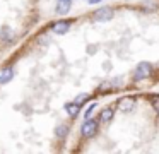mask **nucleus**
Returning a JSON list of instances; mask_svg holds the SVG:
<instances>
[{
	"label": "nucleus",
	"instance_id": "f257e3e1",
	"mask_svg": "<svg viewBox=\"0 0 159 154\" xmlns=\"http://www.w3.org/2000/svg\"><path fill=\"white\" fill-rule=\"evenodd\" d=\"M115 17V10L110 9V7H101V9L94 10L93 19L98 21V22H106V21H111Z\"/></svg>",
	"mask_w": 159,
	"mask_h": 154
},
{
	"label": "nucleus",
	"instance_id": "f03ea898",
	"mask_svg": "<svg viewBox=\"0 0 159 154\" xmlns=\"http://www.w3.org/2000/svg\"><path fill=\"white\" fill-rule=\"evenodd\" d=\"M96 132H98V122L96 120L87 118L86 122L82 123V127H80V133H82V137H86V139L93 137Z\"/></svg>",
	"mask_w": 159,
	"mask_h": 154
},
{
	"label": "nucleus",
	"instance_id": "7ed1b4c3",
	"mask_svg": "<svg viewBox=\"0 0 159 154\" xmlns=\"http://www.w3.org/2000/svg\"><path fill=\"white\" fill-rule=\"evenodd\" d=\"M151 72H152V65L149 63V62H142V63H139L137 68H135L134 79H135V81H142V79L149 77V75H151Z\"/></svg>",
	"mask_w": 159,
	"mask_h": 154
},
{
	"label": "nucleus",
	"instance_id": "20e7f679",
	"mask_svg": "<svg viewBox=\"0 0 159 154\" xmlns=\"http://www.w3.org/2000/svg\"><path fill=\"white\" fill-rule=\"evenodd\" d=\"M70 29V22L69 21H58V22L53 24V33L55 34H65Z\"/></svg>",
	"mask_w": 159,
	"mask_h": 154
},
{
	"label": "nucleus",
	"instance_id": "39448f33",
	"mask_svg": "<svg viewBox=\"0 0 159 154\" xmlns=\"http://www.w3.org/2000/svg\"><path fill=\"white\" fill-rule=\"evenodd\" d=\"M12 77H14V68L12 67H5L0 70V84H7Z\"/></svg>",
	"mask_w": 159,
	"mask_h": 154
},
{
	"label": "nucleus",
	"instance_id": "423d86ee",
	"mask_svg": "<svg viewBox=\"0 0 159 154\" xmlns=\"http://www.w3.org/2000/svg\"><path fill=\"white\" fill-rule=\"evenodd\" d=\"M134 105H135L134 98H123L118 103V110H120V111H130V110L134 108Z\"/></svg>",
	"mask_w": 159,
	"mask_h": 154
},
{
	"label": "nucleus",
	"instance_id": "0eeeda50",
	"mask_svg": "<svg viewBox=\"0 0 159 154\" xmlns=\"http://www.w3.org/2000/svg\"><path fill=\"white\" fill-rule=\"evenodd\" d=\"M65 111L69 113V116L75 118V116L79 115V111H80V105H77L75 101H74V103H67V105H65Z\"/></svg>",
	"mask_w": 159,
	"mask_h": 154
},
{
	"label": "nucleus",
	"instance_id": "6e6552de",
	"mask_svg": "<svg viewBox=\"0 0 159 154\" xmlns=\"http://www.w3.org/2000/svg\"><path fill=\"white\" fill-rule=\"evenodd\" d=\"M70 7H72V3H70V0H58V5H57V14H67L70 10Z\"/></svg>",
	"mask_w": 159,
	"mask_h": 154
},
{
	"label": "nucleus",
	"instance_id": "1a4fd4ad",
	"mask_svg": "<svg viewBox=\"0 0 159 154\" xmlns=\"http://www.w3.org/2000/svg\"><path fill=\"white\" fill-rule=\"evenodd\" d=\"M113 108H103L101 110V113H99V120L103 123H108V122H111V118H113Z\"/></svg>",
	"mask_w": 159,
	"mask_h": 154
},
{
	"label": "nucleus",
	"instance_id": "9d476101",
	"mask_svg": "<svg viewBox=\"0 0 159 154\" xmlns=\"http://www.w3.org/2000/svg\"><path fill=\"white\" fill-rule=\"evenodd\" d=\"M57 137H58V139H63V137L67 135V133H69V127L67 125H58L57 127Z\"/></svg>",
	"mask_w": 159,
	"mask_h": 154
},
{
	"label": "nucleus",
	"instance_id": "9b49d317",
	"mask_svg": "<svg viewBox=\"0 0 159 154\" xmlns=\"http://www.w3.org/2000/svg\"><path fill=\"white\" fill-rule=\"evenodd\" d=\"M89 98H91V96L87 94V92H82V94L75 96V99H74V101H75L77 105H80V106H82V105H84V103H86V101H89Z\"/></svg>",
	"mask_w": 159,
	"mask_h": 154
},
{
	"label": "nucleus",
	"instance_id": "f8f14e48",
	"mask_svg": "<svg viewBox=\"0 0 159 154\" xmlns=\"http://www.w3.org/2000/svg\"><path fill=\"white\" fill-rule=\"evenodd\" d=\"M94 108H96V103H93V105L89 106V108L86 110V118H89L91 115H93V111H94Z\"/></svg>",
	"mask_w": 159,
	"mask_h": 154
},
{
	"label": "nucleus",
	"instance_id": "ddd939ff",
	"mask_svg": "<svg viewBox=\"0 0 159 154\" xmlns=\"http://www.w3.org/2000/svg\"><path fill=\"white\" fill-rule=\"evenodd\" d=\"M152 106L159 111V96H152Z\"/></svg>",
	"mask_w": 159,
	"mask_h": 154
},
{
	"label": "nucleus",
	"instance_id": "4468645a",
	"mask_svg": "<svg viewBox=\"0 0 159 154\" xmlns=\"http://www.w3.org/2000/svg\"><path fill=\"white\" fill-rule=\"evenodd\" d=\"M91 3H96V2H101V0H89Z\"/></svg>",
	"mask_w": 159,
	"mask_h": 154
}]
</instances>
